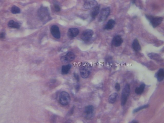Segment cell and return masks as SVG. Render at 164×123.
Here are the masks:
<instances>
[{
  "label": "cell",
  "instance_id": "f546056e",
  "mask_svg": "<svg viewBox=\"0 0 164 123\" xmlns=\"http://www.w3.org/2000/svg\"><path fill=\"white\" fill-rule=\"evenodd\" d=\"M135 1H132V3L133 4H134L135 3Z\"/></svg>",
  "mask_w": 164,
  "mask_h": 123
},
{
  "label": "cell",
  "instance_id": "ffe728a7",
  "mask_svg": "<svg viewBox=\"0 0 164 123\" xmlns=\"http://www.w3.org/2000/svg\"><path fill=\"white\" fill-rule=\"evenodd\" d=\"M145 85L144 84H141L139 87H136L135 90V92L137 95L142 94L144 91Z\"/></svg>",
  "mask_w": 164,
  "mask_h": 123
},
{
  "label": "cell",
  "instance_id": "8992f818",
  "mask_svg": "<svg viewBox=\"0 0 164 123\" xmlns=\"http://www.w3.org/2000/svg\"><path fill=\"white\" fill-rule=\"evenodd\" d=\"M110 9L109 7L103 8L101 12L99 18V21L102 22L105 21L110 14Z\"/></svg>",
  "mask_w": 164,
  "mask_h": 123
},
{
  "label": "cell",
  "instance_id": "cb8c5ba5",
  "mask_svg": "<svg viewBox=\"0 0 164 123\" xmlns=\"http://www.w3.org/2000/svg\"><path fill=\"white\" fill-rule=\"evenodd\" d=\"M54 7L55 11L57 12H59L61 10L60 7L57 4H55L54 5Z\"/></svg>",
  "mask_w": 164,
  "mask_h": 123
},
{
  "label": "cell",
  "instance_id": "277c9868",
  "mask_svg": "<svg viewBox=\"0 0 164 123\" xmlns=\"http://www.w3.org/2000/svg\"><path fill=\"white\" fill-rule=\"evenodd\" d=\"M70 97L69 94L65 91H63L60 94L59 98L60 103L62 105L66 106L70 102Z\"/></svg>",
  "mask_w": 164,
  "mask_h": 123
},
{
  "label": "cell",
  "instance_id": "8fae6325",
  "mask_svg": "<svg viewBox=\"0 0 164 123\" xmlns=\"http://www.w3.org/2000/svg\"><path fill=\"white\" fill-rule=\"evenodd\" d=\"M79 33V30L76 28L69 29L68 32V36L71 38H74L78 36Z\"/></svg>",
  "mask_w": 164,
  "mask_h": 123
},
{
  "label": "cell",
  "instance_id": "5b68a950",
  "mask_svg": "<svg viewBox=\"0 0 164 123\" xmlns=\"http://www.w3.org/2000/svg\"><path fill=\"white\" fill-rule=\"evenodd\" d=\"M75 58V56L74 53L72 52H69L65 55L61 57V60L62 63H66L73 61Z\"/></svg>",
  "mask_w": 164,
  "mask_h": 123
},
{
  "label": "cell",
  "instance_id": "7402d4cb",
  "mask_svg": "<svg viewBox=\"0 0 164 123\" xmlns=\"http://www.w3.org/2000/svg\"><path fill=\"white\" fill-rule=\"evenodd\" d=\"M149 106V105L148 104L140 106L134 109L133 111V113H136L141 110L148 108Z\"/></svg>",
  "mask_w": 164,
  "mask_h": 123
},
{
  "label": "cell",
  "instance_id": "30bf717a",
  "mask_svg": "<svg viewBox=\"0 0 164 123\" xmlns=\"http://www.w3.org/2000/svg\"><path fill=\"white\" fill-rule=\"evenodd\" d=\"M123 42V40L121 37L119 35H116L113 38L112 44L114 46L118 47L120 46Z\"/></svg>",
  "mask_w": 164,
  "mask_h": 123
},
{
  "label": "cell",
  "instance_id": "4316f807",
  "mask_svg": "<svg viewBox=\"0 0 164 123\" xmlns=\"http://www.w3.org/2000/svg\"><path fill=\"white\" fill-rule=\"evenodd\" d=\"M5 34L4 32H2L1 33V38L3 39L5 37Z\"/></svg>",
  "mask_w": 164,
  "mask_h": 123
},
{
  "label": "cell",
  "instance_id": "5bb4252c",
  "mask_svg": "<svg viewBox=\"0 0 164 123\" xmlns=\"http://www.w3.org/2000/svg\"><path fill=\"white\" fill-rule=\"evenodd\" d=\"M115 24V21L113 19H111L108 21L106 25L104 27V29L107 30H111L114 27Z\"/></svg>",
  "mask_w": 164,
  "mask_h": 123
},
{
  "label": "cell",
  "instance_id": "7c38bea8",
  "mask_svg": "<svg viewBox=\"0 0 164 123\" xmlns=\"http://www.w3.org/2000/svg\"><path fill=\"white\" fill-rule=\"evenodd\" d=\"M132 47L134 50L137 52L140 51L141 49L139 42L138 40L136 39H135L133 41L132 44Z\"/></svg>",
  "mask_w": 164,
  "mask_h": 123
},
{
  "label": "cell",
  "instance_id": "9c48e42d",
  "mask_svg": "<svg viewBox=\"0 0 164 123\" xmlns=\"http://www.w3.org/2000/svg\"><path fill=\"white\" fill-rule=\"evenodd\" d=\"M50 31L53 36L57 39H59L61 37V33L59 27L57 26L53 25L50 29Z\"/></svg>",
  "mask_w": 164,
  "mask_h": 123
},
{
  "label": "cell",
  "instance_id": "4fadbf2b",
  "mask_svg": "<svg viewBox=\"0 0 164 123\" xmlns=\"http://www.w3.org/2000/svg\"><path fill=\"white\" fill-rule=\"evenodd\" d=\"M156 76L158 81L161 82L162 81L164 77L163 70L162 69H160L156 74Z\"/></svg>",
  "mask_w": 164,
  "mask_h": 123
},
{
  "label": "cell",
  "instance_id": "ac0fdd59",
  "mask_svg": "<svg viewBox=\"0 0 164 123\" xmlns=\"http://www.w3.org/2000/svg\"><path fill=\"white\" fill-rule=\"evenodd\" d=\"M71 67L72 65L70 64L63 65L61 69L62 74L63 75H65L68 74Z\"/></svg>",
  "mask_w": 164,
  "mask_h": 123
},
{
  "label": "cell",
  "instance_id": "e0dca14e",
  "mask_svg": "<svg viewBox=\"0 0 164 123\" xmlns=\"http://www.w3.org/2000/svg\"><path fill=\"white\" fill-rule=\"evenodd\" d=\"M94 110V107L92 105H90L86 106L85 108L84 112L86 115H91Z\"/></svg>",
  "mask_w": 164,
  "mask_h": 123
},
{
  "label": "cell",
  "instance_id": "484cf974",
  "mask_svg": "<svg viewBox=\"0 0 164 123\" xmlns=\"http://www.w3.org/2000/svg\"><path fill=\"white\" fill-rule=\"evenodd\" d=\"M74 76L77 81L79 82L80 81V78L78 75L77 74L75 73L74 74Z\"/></svg>",
  "mask_w": 164,
  "mask_h": 123
},
{
  "label": "cell",
  "instance_id": "52a82bcc",
  "mask_svg": "<svg viewBox=\"0 0 164 123\" xmlns=\"http://www.w3.org/2000/svg\"><path fill=\"white\" fill-rule=\"evenodd\" d=\"M94 32L92 30L88 29L84 31L82 33L81 36V38L84 41H88L91 38Z\"/></svg>",
  "mask_w": 164,
  "mask_h": 123
},
{
  "label": "cell",
  "instance_id": "ba28073f",
  "mask_svg": "<svg viewBox=\"0 0 164 123\" xmlns=\"http://www.w3.org/2000/svg\"><path fill=\"white\" fill-rule=\"evenodd\" d=\"M97 2L94 0H88L84 1V7L87 9H93L97 6Z\"/></svg>",
  "mask_w": 164,
  "mask_h": 123
},
{
  "label": "cell",
  "instance_id": "9a60e30c",
  "mask_svg": "<svg viewBox=\"0 0 164 123\" xmlns=\"http://www.w3.org/2000/svg\"><path fill=\"white\" fill-rule=\"evenodd\" d=\"M47 9L46 8H41L39 11V15L40 17L42 19L46 17L48 15V13Z\"/></svg>",
  "mask_w": 164,
  "mask_h": 123
},
{
  "label": "cell",
  "instance_id": "d4e9b609",
  "mask_svg": "<svg viewBox=\"0 0 164 123\" xmlns=\"http://www.w3.org/2000/svg\"><path fill=\"white\" fill-rule=\"evenodd\" d=\"M115 88L117 91H119L121 89L120 86L119 84L118 83H116L115 85Z\"/></svg>",
  "mask_w": 164,
  "mask_h": 123
},
{
  "label": "cell",
  "instance_id": "83f0119b",
  "mask_svg": "<svg viewBox=\"0 0 164 123\" xmlns=\"http://www.w3.org/2000/svg\"><path fill=\"white\" fill-rule=\"evenodd\" d=\"M76 88L77 91L79 90L80 88V86L78 85H77L76 86Z\"/></svg>",
  "mask_w": 164,
  "mask_h": 123
},
{
  "label": "cell",
  "instance_id": "2e32d148",
  "mask_svg": "<svg viewBox=\"0 0 164 123\" xmlns=\"http://www.w3.org/2000/svg\"><path fill=\"white\" fill-rule=\"evenodd\" d=\"M100 9V6L97 5L93 8L91 13V15L93 19H95L99 14Z\"/></svg>",
  "mask_w": 164,
  "mask_h": 123
},
{
  "label": "cell",
  "instance_id": "3957f363",
  "mask_svg": "<svg viewBox=\"0 0 164 123\" xmlns=\"http://www.w3.org/2000/svg\"><path fill=\"white\" fill-rule=\"evenodd\" d=\"M145 17L154 28L160 25L163 20V18L161 17H155L148 15H146Z\"/></svg>",
  "mask_w": 164,
  "mask_h": 123
},
{
  "label": "cell",
  "instance_id": "d6986e66",
  "mask_svg": "<svg viewBox=\"0 0 164 123\" xmlns=\"http://www.w3.org/2000/svg\"><path fill=\"white\" fill-rule=\"evenodd\" d=\"M118 94L116 93H114L111 94L109 97L108 102L110 103L113 104L116 101Z\"/></svg>",
  "mask_w": 164,
  "mask_h": 123
},
{
  "label": "cell",
  "instance_id": "7a4b0ae2",
  "mask_svg": "<svg viewBox=\"0 0 164 123\" xmlns=\"http://www.w3.org/2000/svg\"><path fill=\"white\" fill-rule=\"evenodd\" d=\"M130 93L129 85L126 84L122 90L121 97V105L122 106L125 105Z\"/></svg>",
  "mask_w": 164,
  "mask_h": 123
},
{
  "label": "cell",
  "instance_id": "6da1fadb",
  "mask_svg": "<svg viewBox=\"0 0 164 123\" xmlns=\"http://www.w3.org/2000/svg\"><path fill=\"white\" fill-rule=\"evenodd\" d=\"M91 66L87 63L81 64L80 67V71L81 77L83 79L87 78L90 74L92 70Z\"/></svg>",
  "mask_w": 164,
  "mask_h": 123
},
{
  "label": "cell",
  "instance_id": "603a6c76",
  "mask_svg": "<svg viewBox=\"0 0 164 123\" xmlns=\"http://www.w3.org/2000/svg\"><path fill=\"white\" fill-rule=\"evenodd\" d=\"M11 12L13 14H16L20 13V8L18 7L14 6L12 8Z\"/></svg>",
  "mask_w": 164,
  "mask_h": 123
},
{
  "label": "cell",
  "instance_id": "f1b7e54d",
  "mask_svg": "<svg viewBox=\"0 0 164 123\" xmlns=\"http://www.w3.org/2000/svg\"><path fill=\"white\" fill-rule=\"evenodd\" d=\"M132 122V123H137V122H138L137 121H136V120H134L133 121H132V122Z\"/></svg>",
  "mask_w": 164,
  "mask_h": 123
},
{
  "label": "cell",
  "instance_id": "44dd1931",
  "mask_svg": "<svg viewBox=\"0 0 164 123\" xmlns=\"http://www.w3.org/2000/svg\"><path fill=\"white\" fill-rule=\"evenodd\" d=\"M8 26L9 27L19 29L20 27L19 24L13 20H10L9 22Z\"/></svg>",
  "mask_w": 164,
  "mask_h": 123
}]
</instances>
